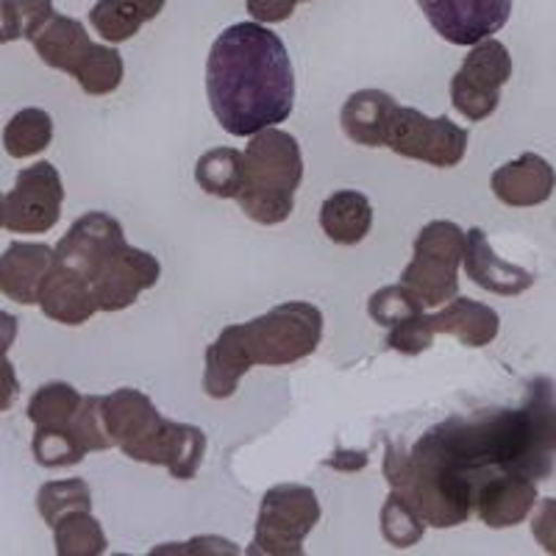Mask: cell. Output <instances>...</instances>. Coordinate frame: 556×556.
<instances>
[{
	"instance_id": "36",
	"label": "cell",
	"mask_w": 556,
	"mask_h": 556,
	"mask_svg": "<svg viewBox=\"0 0 556 556\" xmlns=\"http://www.w3.org/2000/svg\"><path fill=\"white\" fill-rule=\"evenodd\" d=\"M9 7H12L14 26H17L20 39H28V42L56 14L53 0H9Z\"/></svg>"
},
{
	"instance_id": "27",
	"label": "cell",
	"mask_w": 556,
	"mask_h": 556,
	"mask_svg": "<svg viewBox=\"0 0 556 556\" xmlns=\"http://www.w3.org/2000/svg\"><path fill=\"white\" fill-rule=\"evenodd\" d=\"M123 56L117 48L112 45H101L96 42L92 45V51L84 56V62L78 64L73 78L78 81V87L92 98H101V96H112L114 89L123 84Z\"/></svg>"
},
{
	"instance_id": "8",
	"label": "cell",
	"mask_w": 556,
	"mask_h": 556,
	"mask_svg": "<svg viewBox=\"0 0 556 556\" xmlns=\"http://www.w3.org/2000/svg\"><path fill=\"white\" fill-rule=\"evenodd\" d=\"M468 128L451 123V117H426L412 106H401L390 126L387 148L399 156L424 162L429 167H456L468 153Z\"/></svg>"
},
{
	"instance_id": "2",
	"label": "cell",
	"mask_w": 556,
	"mask_h": 556,
	"mask_svg": "<svg viewBox=\"0 0 556 556\" xmlns=\"http://www.w3.org/2000/svg\"><path fill=\"white\" fill-rule=\"evenodd\" d=\"M206 96L231 137H253L285 123L295 106L290 53L265 23H237L215 39L206 59Z\"/></svg>"
},
{
	"instance_id": "23",
	"label": "cell",
	"mask_w": 556,
	"mask_h": 556,
	"mask_svg": "<svg viewBox=\"0 0 556 556\" xmlns=\"http://www.w3.org/2000/svg\"><path fill=\"white\" fill-rule=\"evenodd\" d=\"M320 228L334 245H359L374 228V206L356 190H340L320 206Z\"/></svg>"
},
{
	"instance_id": "26",
	"label": "cell",
	"mask_w": 556,
	"mask_h": 556,
	"mask_svg": "<svg viewBox=\"0 0 556 556\" xmlns=\"http://www.w3.org/2000/svg\"><path fill=\"white\" fill-rule=\"evenodd\" d=\"M53 142V121L45 109H20L3 128V148L12 159H28L42 153Z\"/></svg>"
},
{
	"instance_id": "19",
	"label": "cell",
	"mask_w": 556,
	"mask_h": 556,
	"mask_svg": "<svg viewBox=\"0 0 556 556\" xmlns=\"http://www.w3.org/2000/svg\"><path fill=\"white\" fill-rule=\"evenodd\" d=\"M103 424L112 443L128 456L162 424V415L146 392L123 387L112 395H103Z\"/></svg>"
},
{
	"instance_id": "29",
	"label": "cell",
	"mask_w": 556,
	"mask_h": 556,
	"mask_svg": "<svg viewBox=\"0 0 556 556\" xmlns=\"http://www.w3.org/2000/svg\"><path fill=\"white\" fill-rule=\"evenodd\" d=\"M81 401V392L67 381H48L31 395L26 415L34 426H70Z\"/></svg>"
},
{
	"instance_id": "15",
	"label": "cell",
	"mask_w": 556,
	"mask_h": 556,
	"mask_svg": "<svg viewBox=\"0 0 556 556\" xmlns=\"http://www.w3.org/2000/svg\"><path fill=\"white\" fill-rule=\"evenodd\" d=\"M37 304L45 317L62 326H84L96 312H101L89 278L62 262H53L51 273L45 276Z\"/></svg>"
},
{
	"instance_id": "1",
	"label": "cell",
	"mask_w": 556,
	"mask_h": 556,
	"mask_svg": "<svg viewBox=\"0 0 556 556\" xmlns=\"http://www.w3.org/2000/svg\"><path fill=\"white\" fill-rule=\"evenodd\" d=\"M556 387L531 381L520 409L454 415L426 431L409 451L387 443L384 479L431 529H454L473 515L476 484L495 473L543 481L554 473Z\"/></svg>"
},
{
	"instance_id": "6",
	"label": "cell",
	"mask_w": 556,
	"mask_h": 556,
	"mask_svg": "<svg viewBox=\"0 0 556 556\" xmlns=\"http://www.w3.org/2000/svg\"><path fill=\"white\" fill-rule=\"evenodd\" d=\"M320 501L306 484H276L262 498L253 529L251 556H301L304 543L320 523Z\"/></svg>"
},
{
	"instance_id": "39",
	"label": "cell",
	"mask_w": 556,
	"mask_h": 556,
	"mask_svg": "<svg viewBox=\"0 0 556 556\" xmlns=\"http://www.w3.org/2000/svg\"><path fill=\"white\" fill-rule=\"evenodd\" d=\"M301 0H245L248 12L256 23H285L292 17Z\"/></svg>"
},
{
	"instance_id": "20",
	"label": "cell",
	"mask_w": 556,
	"mask_h": 556,
	"mask_svg": "<svg viewBox=\"0 0 556 556\" xmlns=\"http://www.w3.org/2000/svg\"><path fill=\"white\" fill-rule=\"evenodd\" d=\"M399 109L401 103L390 92H381V89H359L342 106V131L356 146L384 148Z\"/></svg>"
},
{
	"instance_id": "25",
	"label": "cell",
	"mask_w": 556,
	"mask_h": 556,
	"mask_svg": "<svg viewBox=\"0 0 556 556\" xmlns=\"http://www.w3.org/2000/svg\"><path fill=\"white\" fill-rule=\"evenodd\" d=\"M195 181L206 195L237 198L245 181V153L237 148H212L198 159Z\"/></svg>"
},
{
	"instance_id": "10",
	"label": "cell",
	"mask_w": 556,
	"mask_h": 556,
	"mask_svg": "<svg viewBox=\"0 0 556 556\" xmlns=\"http://www.w3.org/2000/svg\"><path fill=\"white\" fill-rule=\"evenodd\" d=\"M162 278V265L153 253L139 251V248L123 242L117 251L92 273L89 285L96 292L98 309L101 312H123L137 304V298L156 287Z\"/></svg>"
},
{
	"instance_id": "21",
	"label": "cell",
	"mask_w": 556,
	"mask_h": 556,
	"mask_svg": "<svg viewBox=\"0 0 556 556\" xmlns=\"http://www.w3.org/2000/svg\"><path fill=\"white\" fill-rule=\"evenodd\" d=\"M426 326L431 334H451L468 348H484L498 337L501 317L493 306L479 304L473 298L456 295L445 309L437 315H426Z\"/></svg>"
},
{
	"instance_id": "40",
	"label": "cell",
	"mask_w": 556,
	"mask_h": 556,
	"mask_svg": "<svg viewBox=\"0 0 556 556\" xmlns=\"http://www.w3.org/2000/svg\"><path fill=\"white\" fill-rule=\"evenodd\" d=\"M20 399V379L12 362L0 359V412H9Z\"/></svg>"
},
{
	"instance_id": "37",
	"label": "cell",
	"mask_w": 556,
	"mask_h": 556,
	"mask_svg": "<svg viewBox=\"0 0 556 556\" xmlns=\"http://www.w3.org/2000/svg\"><path fill=\"white\" fill-rule=\"evenodd\" d=\"M531 534L545 554L556 556V498L540 501V509L531 518Z\"/></svg>"
},
{
	"instance_id": "30",
	"label": "cell",
	"mask_w": 556,
	"mask_h": 556,
	"mask_svg": "<svg viewBox=\"0 0 556 556\" xmlns=\"http://www.w3.org/2000/svg\"><path fill=\"white\" fill-rule=\"evenodd\" d=\"M31 451L37 465L42 468H73L84 462L87 448L76 437L73 426H37L31 440Z\"/></svg>"
},
{
	"instance_id": "33",
	"label": "cell",
	"mask_w": 556,
	"mask_h": 556,
	"mask_svg": "<svg viewBox=\"0 0 556 556\" xmlns=\"http://www.w3.org/2000/svg\"><path fill=\"white\" fill-rule=\"evenodd\" d=\"M424 301L406 285L381 287L367 301V315L374 317L379 326H387V329H392V326H399L404 320H412L417 315H424Z\"/></svg>"
},
{
	"instance_id": "13",
	"label": "cell",
	"mask_w": 556,
	"mask_h": 556,
	"mask_svg": "<svg viewBox=\"0 0 556 556\" xmlns=\"http://www.w3.org/2000/svg\"><path fill=\"white\" fill-rule=\"evenodd\" d=\"M126 242V231H123L121 220L106 212H87L70 226L67 235L59 240L56 262L73 267V270L84 273L92 278V273L112 256L117 248Z\"/></svg>"
},
{
	"instance_id": "44",
	"label": "cell",
	"mask_w": 556,
	"mask_h": 556,
	"mask_svg": "<svg viewBox=\"0 0 556 556\" xmlns=\"http://www.w3.org/2000/svg\"><path fill=\"white\" fill-rule=\"evenodd\" d=\"M301 3H309V0H301Z\"/></svg>"
},
{
	"instance_id": "4",
	"label": "cell",
	"mask_w": 556,
	"mask_h": 556,
	"mask_svg": "<svg viewBox=\"0 0 556 556\" xmlns=\"http://www.w3.org/2000/svg\"><path fill=\"white\" fill-rule=\"evenodd\" d=\"M245 181L235 198L248 220L278 226L292 215L295 192L304 181V156L290 131L265 128L245 148Z\"/></svg>"
},
{
	"instance_id": "5",
	"label": "cell",
	"mask_w": 556,
	"mask_h": 556,
	"mask_svg": "<svg viewBox=\"0 0 556 556\" xmlns=\"http://www.w3.org/2000/svg\"><path fill=\"white\" fill-rule=\"evenodd\" d=\"M468 231L451 220H431L420 228L412 262L401 273V285L409 287L426 306H443L459 295V265L465 262Z\"/></svg>"
},
{
	"instance_id": "3",
	"label": "cell",
	"mask_w": 556,
	"mask_h": 556,
	"mask_svg": "<svg viewBox=\"0 0 556 556\" xmlns=\"http://www.w3.org/2000/svg\"><path fill=\"white\" fill-rule=\"evenodd\" d=\"M323 340V312L306 301H287L262 317L226 326L206 348L203 392L226 401L256 365L287 367L306 359Z\"/></svg>"
},
{
	"instance_id": "32",
	"label": "cell",
	"mask_w": 556,
	"mask_h": 556,
	"mask_svg": "<svg viewBox=\"0 0 556 556\" xmlns=\"http://www.w3.org/2000/svg\"><path fill=\"white\" fill-rule=\"evenodd\" d=\"M381 534L392 548H412L424 540L426 520L417 515V509L404 495L390 490L381 506Z\"/></svg>"
},
{
	"instance_id": "22",
	"label": "cell",
	"mask_w": 556,
	"mask_h": 556,
	"mask_svg": "<svg viewBox=\"0 0 556 556\" xmlns=\"http://www.w3.org/2000/svg\"><path fill=\"white\" fill-rule=\"evenodd\" d=\"M34 51L42 59L48 67L62 70L67 76L76 73L78 64L84 62L89 51H92V39H89L87 28H84L81 20L64 17V14H53L48 23L37 31V37L31 39Z\"/></svg>"
},
{
	"instance_id": "43",
	"label": "cell",
	"mask_w": 556,
	"mask_h": 556,
	"mask_svg": "<svg viewBox=\"0 0 556 556\" xmlns=\"http://www.w3.org/2000/svg\"><path fill=\"white\" fill-rule=\"evenodd\" d=\"M0 228H7V195L0 192Z\"/></svg>"
},
{
	"instance_id": "31",
	"label": "cell",
	"mask_w": 556,
	"mask_h": 556,
	"mask_svg": "<svg viewBox=\"0 0 556 556\" xmlns=\"http://www.w3.org/2000/svg\"><path fill=\"white\" fill-rule=\"evenodd\" d=\"M37 509L48 526H56L70 513H89L92 509V490L84 479L48 481L39 486Z\"/></svg>"
},
{
	"instance_id": "7",
	"label": "cell",
	"mask_w": 556,
	"mask_h": 556,
	"mask_svg": "<svg viewBox=\"0 0 556 556\" xmlns=\"http://www.w3.org/2000/svg\"><path fill=\"white\" fill-rule=\"evenodd\" d=\"M513 78V56L506 45L486 37L470 48L456 76L451 78L454 109L470 123L486 121L498 109L501 89Z\"/></svg>"
},
{
	"instance_id": "12",
	"label": "cell",
	"mask_w": 556,
	"mask_h": 556,
	"mask_svg": "<svg viewBox=\"0 0 556 556\" xmlns=\"http://www.w3.org/2000/svg\"><path fill=\"white\" fill-rule=\"evenodd\" d=\"M206 456V434L192 424H178L162 417V424L128 454V459L142 465L170 470L173 479L192 481Z\"/></svg>"
},
{
	"instance_id": "34",
	"label": "cell",
	"mask_w": 556,
	"mask_h": 556,
	"mask_svg": "<svg viewBox=\"0 0 556 556\" xmlns=\"http://www.w3.org/2000/svg\"><path fill=\"white\" fill-rule=\"evenodd\" d=\"M70 426H73V431H76L84 448H87V454L114 448L106 424H103V395H84L81 409L76 412Z\"/></svg>"
},
{
	"instance_id": "42",
	"label": "cell",
	"mask_w": 556,
	"mask_h": 556,
	"mask_svg": "<svg viewBox=\"0 0 556 556\" xmlns=\"http://www.w3.org/2000/svg\"><path fill=\"white\" fill-rule=\"evenodd\" d=\"M20 34L17 26H14V14L12 7H9V0H0V45L17 42Z\"/></svg>"
},
{
	"instance_id": "28",
	"label": "cell",
	"mask_w": 556,
	"mask_h": 556,
	"mask_svg": "<svg viewBox=\"0 0 556 556\" xmlns=\"http://www.w3.org/2000/svg\"><path fill=\"white\" fill-rule=\"evenodd\" d=\"M53 543H56L59 556H101L109 548L103 526L89 513L64 515L53 526Z\"/></svg>"
},
{
	"instance_id": "9",
	"label": "cell",
	"mask_w": 556,
	"mask_h": 556,
	"mask_svg": "<svg viewBox=\"0 0 556 556\" xmlns=\"http://www.w3.org/2000/svg\"><path fill=\"white\" fill-rule=\"evenodd\" d=\"M64 187L51 162L23 167L7 195V228L12 235H45L62 217Z\"/></svg>"
},
{
	"instance_id": "18",
	"label": "cell",
	"mask_w": 556,
	"mask_h": 556,
	"mask_svg": "<svg viewBox=\"0 0 556 556\" xmlns=\"http://www.w3.org/2000/svg\"><path fill=\"white\" fill-rule=\"evenodd\" d=\"M462 265H465V273L473 285H479L486 292H495V295L515 298L534 285V273L501 260L486 240L484 228H470L468 231V248H465Z\"/></svg>"
},
{
	"instance_id": "41",
	"label": "cell",
	"mask_w": 556,
	"mask_h": 556,
	"mask_svg": "<svg viewBox=\"0 0 556 556\" xmlns=\"http://www.w3.org/2000/svg\"><path fill=\"white\" fill-rule=\"evenodd\" d=\"M20 331V320L12 315V312L0 309V359L9 354V348L14 345Z\"/></svg>"
},
{
	"instance_id": "17",
	"label": "cell",
	"mask_w": 556,
	"mask_h": 556,
	"mask_svg": "<svg viewBox=\"0 0 556 556\" xmlns=\"http://www.w3.org/2000/svg\"><path fill=\"white\" fill-rule=\"evenodd\" d=\"M53 262H56V251L45 242H12L0 256V292L14 304L34 306Z\"/></svg>"
},
{
	"instance_id": "24",
	"label": "cell",
	"mask_w": 556,
	"mask_h": 556,
	"mask_svg": "<svg viewBox=\"0 0 556 556\" xmlns=\"http://www.w3.org/2000/svg\"><path fill=\"white\" fill-rule=\"evenodd\" d=\"M167 0H98L89 9V23L106 42H128L139 28L148 26L151 20L162 14Z\"/></svg>"
},
{
	"instance_id": "14",
	"label": "cell",
	"mask_w": 556,
	"mask_h": 556,
	"mask_svg": "<svg viewBox=\"0 0 556 556\" xmlns=\"http://www.w3.org/2000/svg\"><path fill=\"white\" fill-rule=\"evenodd\" d=\"M538 504V481L523 473H495L476 484L473 513L490 529L523 523Z\"/></svg>"
},
{
	"instance_id": "35",
	"label": "cell",
	"mask_w": 556,
	"mask_h": 556,
	"mask_svg": "<svg viewBox=\"0 0 556 556\" xmlns=\"http://www.w3.org/2000/svg\"><path fill=\"white\" fill-rule=\"evenodd\" d=\"M434 345V334L426 326V312L424 315L412 317V320L399 323V326H392L390 334H387V348L392 351H399L404 356H417L424 354L426 348Z\"/></svg>"
},
{
	"instance_id": "38",
	"label": "cell",
	"mask_w": 556,
	"mask_h": 556,
	"mask_svg": "<svg viewBox=\"0 0 556 556\" xmlns=\"http://www.w3.org/2000/svg\"><path fill=\"white\" fill-rule=\"evenodd\" d=\"M153 556H162V554H240L231 540H223V538H195L190 543H170V545H162V548H153Z\"/></svg>"
},
{
	"instance_id": "16",
	"label": "cell",
	"mask_w": 556,
	"mask_h": 556,
	"mask_svg": "<svg viewBox=\"0 0 556 556\" xmlns=\"http://www.w3.org/2000/svg\"><path fill=\"white\" fill-rule=\"evenodd\" d=\"M495 198L504 206L531 208L548 201L556 190V173L548 159L540 153H523L501 165L490 178Z\"/></svg>"
},
{
	"instance_id": "11",
	"label": "cell",
	"mask_w": 556,
	"mask_h": 556,
	"mask_svg": "<svg viewBox=\"0 0 556 556\" xmlns=\"http://www.w3.org/2000/svg\"><path fill=\"white\" fill-rule=\"evenodd\" d=\"M440 37L459 48H473L493 37L513 14V0H417Z\"/></svg>"
}]
</instances>
